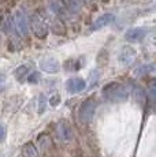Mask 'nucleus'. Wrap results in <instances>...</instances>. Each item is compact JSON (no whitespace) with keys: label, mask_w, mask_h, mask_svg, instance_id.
Returning <instances> with one entry per match:
<instances>
[{"label":"nucleus","mask_w":156,"mask_h":157,"mask_svg":"<svg viewBox=\"0 0 156 157\" xmlns=\"http://www.w3.org/2000/svg\"><path fill=\"white\" fill-rule=\"evenodd\" d=\"M51 104H52V105H58V104H59V96L53 97L52 100H51Z\"/></svg>","instance_id":"obj_11"},{"label":"nucleus","mask_w":156,"mask_h":157,"mask_svg":"<svg viewBox=\"0 0 156 157\" xmlns=\"http://www.w3.org/2000/svg\"><path fill=\"white\" fill-rule=\"evenodd\" d=\"M149 97L152 98V100H154L155 102H156V83H154V85L151 86V89H149Z\"/></svg>","instance_id":"obj_9"},{"label":"nucleus","mask_w":156,"mask_h":157,"mask_svg":"<svg viewBox=\"0 0 156 157\" xmlns=\"http://www.w3.org/2000/svg\"><path fill=\"white\" fill-rule=\"evenodd\" d=\"M111 19H112V15H111V14H106V15H103V17H100V18H99V19L93 23V25H92L91 30L93 32V30H97V29L103 28V26H106Z\"/></svg>","instance_id":"obj_6"},{"label":"nucleus","mask_w":156,"mask_h":157,"mask_svg":"<svg viewBox=\"0 0 156 157\" xmlns=\"http://www.w3.org/2000/svg\"><path fill=\"white\" fill-rule=\"evenodd\" d=\"M85 81L82 78H70V79L66 82V87L70 93L76 94V93H80L85 89Z\"/></svg>","instance_id":"obj_3"},{"label":"nucleus","mask_w":156,"mask_h":157,"mask_svg":"<svg viewBox=\"0 0 156 157\" xmlns=\"http://www.w3.org/2000/svg\"><path fill=\"white\" fill-rule=\"evenodd\" d=\"M41 70L47 71V72H55L59 70V63L56 62L55 59H51V57H47V59H43L40 63Z\"/></svg>","instance_id":"obj_4"},{"label":"nucleus","mask_w":156,"mask_h":157,"mask_svg":"<svg viewBox=\"0 0 156 157\" xmlns=\"http://www.w3.org/2000/svg\"><path fill=\"white\" fill-rule=\"evenodd\" d=\"M146 34V29H142V28H137V29H131L126 33V38L130 41H140L145 37Z\"/></svg>","instance_id":"obj_5"},{"label":"nucleus","mask_w":156,"mask_h":157,"mask_svg":"<svg viewBox=\"0 0 156 157\" xmlns=\"http://www.w3.org/2000/svg\"><path fill=\"white\" fill-rule=\"evenodd\" d=\"M95 101L93 100H88L85 101L82 104V107L80 108V119L82 120V122H89V120L92 119V116H93V112H95Z\"/></svg>","instance_id":"obj_2"},{"label":"nucleus","mask_w":156,"mask_h":157,"mask_svg":"<svg viewBox=\"0 0 156 157\" xmlns=\"http://www.w3.org/2000/svg\"><path fill=\"white\" fill-rule=\"evenodd\" d=\"M22 156L23 157H38L37 149L33 144H25L22 147Z\"/></svg>","instance_id":"obj_7"},{"label":"nucleus","mask_w":156,"mask_h":157,"mask_svg":"<svg viewBox=\"0 0 156 157\" xmlns=\"http://www.w3.org/2000/svg\"><path fill=\"white\" fill-rule=\"evenodd\" d=\"M29 81H30V82H37L38 81V72H33V75L29 77Z\"/></svg>","instance_id":"obj_10"},{"label":"nucleus","mask_w":156,"mask_h":157,"mask_svg":"<svg viewBox=\"0 0 156 157\" xmlns=\"http://www.w3.org/2000/svg\"><path fill=\"white\" fill-rule=\"evenodd\" d=\"M103 94L106 96L108 100L119 101V100H122V98H126L127 92H126L125 86L119 85V83H110V85H107L104 87Z\"/></svg>","instance_id":"obj_1"},{"label":"nucleus","mask_w":156,"mask_h":157,"mask_svg":"<svg viewBox=\"0 0 156 157\" xmlns=\"http://www.w3.org/2000/svg\"><path fill=\"white\" fill-rule=\"evenodd\" d=\"M59 135H60L62 140H70V130H68L67 126L62 124L60 127H59Z\"/></svg>","instance_id":"obj_8"}]
</instances>
